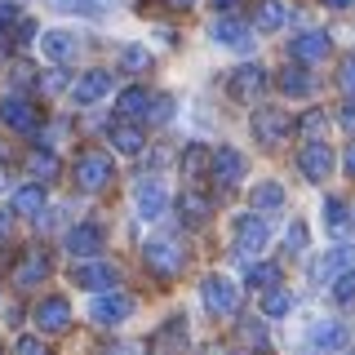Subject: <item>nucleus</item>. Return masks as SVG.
Returning a JSON list of instances; mask_svg holds the SVG:
<instances>
[{
	"label": "nucleus",
	"instance_id": "46",
	"mask_svg": "<svg viewBox=\"0 0 355 355\" xmlns=\"http://www.w3.org/2000/svg\"><path fill=\"white\" fill-rule=\"evenodd\" d=\"M9 218H14V209H0V240L9 236Z\"/></svg>",
	"mask_w": 355,
	"mask_h": 355
},
{
	"label": "nucleus",
	"instance_id": "17",
	"mask_svg": "<svg viewBox=\"0 0 355 355\" xmlns=\"http://www.w3.org/2000/svg\"><path fill=\"white\" fill-rule=\"evenodd\" d=\"M44 280H49V253H44V249H31L27 258L14 266V284L18 288H31V284H44Z\"/></svg>",
	"mask_w": 355,
	"mask_h": 355
},
{
	"label": "nucleus",
	"instance_id": "25",
	"mask_svg": "<svg viewBox=\"0 0 355 355\" xmlns=\"http://www.w3.org/2000/svg\"><path fill=\"white\" fill-rule=\"evenodd\" d=\"M311 347H315V351H342V347H347V324H338V320H320V324L311 329Z\"/></svg>",
	"mask_w": 355,
	"mask_h": 355
},
{
	"label": "nucleus",
	"instance_id": "6",
	"mask_svg": "<svg viewBox=\"0 0 355 355\" xmlns=\"http://www.w3.org/2000/svg\"><path fill=\"white\" fill-rule=\"evenodd\" d=\"M333 164H338V155H333V147L324 138H311L306 147L297 151V169H302V178H311V182H324L333 173Z\"/></svg>",
	"mask_w": 355,
	"mask_h": 355
},
{
	"label": "nucleus",
	"instance_id": "8",
	"mask_svg": "<svg viewBox=\"0 0 355 355\" xmlns=\"http://www.w3.org/2000/svg\"><path fill=\"white\" fill-rule=\"evenodd\" d=\"M209 178H214L218 191H231V187H240L244 178V155L236 147H218L214 160H209Z\"/></svg>",
	"mask_w": 355,
	"mask_h": 355
},
{
	"label": "nucleus",
	"instance_id": "15",
	"mask_svg": "<svg viewBox=\"0 0 355 355\" xmlns=\"http://www.w3.org/2000/svg\"><path fill=\"white\" fill-rule=\"evenodd\" d=\"M133 209H138L142 222H155L164 209H169V191H164L160 182H142L138 191H133Z\"/></svg>",
	"mask_w": 355,
	"mask_h": 355
},
{
	"label": "nucleus",
	"instance_id": "56",
	"mask_svg": "<svg viewBox=\"0 0 355 355\" xmlns=\"http://www.w3.org/2000/svg\"><path fill=\"white\" fill-rule=\"evenodd\" d=\"M351 355H355V351H351Z\"/></svg>",
	"mask_w": 355,
	"mask_h": 355
},
{
	"label": "nucleus",
	"instance_id": "9",
	"mask_svg": "<svg viewBox=\"0 0 355 355\" xmlns=\"http://www.w3.org/2000/svg\"><path fill=\"white\" fill-rule=\"evenodd\" d=\"M62 249L71 253V258H98V249H103V227H98V222H76L62 236Z\"/></svg>",
	"mask_w": 355,
	"mask_h": 355
},
{
	"label": "nucleus",
	"instance_id": "43",
	"mask_svg": "<svg viewBox=\"0 0 355 355\" xmlns=\"http://www.w3.org/2000/svg\"><path fill=\"white\" fill-rule=\"evenodd\" d=\"M31 169H36V173H53V169H58V164H53V155H49V147L31 151Z\"/></svg>",
	"mask_w": 355,
	"mask_h": 355
},
{
	"label": "nucleus",
	"instance_id": "18",
	"mask_svg": "<svg viewBox=\"0 0 355 355\" xmlns=\"http://www.w3.org/2000/svg\"><path fill=\"white\" fill-rule=\"evenodd\" d=\"M347 266H355V249H351V244H338V249H329L324 258L311 266V275H315V280H338Z\"/></svg>",
	"mask_w": 355,
	"mask_h": 355
},
{
	"label": "nucleus",
	"instance_id": "35",
	"mask_svg": "<svg viewBox=\"0 0 355 355\" xmlns=\"http://www.w3.org/2000/svg\"><path fill=\"white\" fill-rule=\"evenodd\" d=\"M284 249H288V253H306V222H288Z\"/></svg>",
	"mask_w": 355,
	"mask_h": 355
},
{
	"label": "nucleus",
	"instance_id": "51",
	"mask_svg": "<svg viewBox=\"0 0 355 355\" xmlns=\"http://www.w3.org/2000/svg\"><path fill=\"white\" fill-rule=\"evenodd\" d=\"M164 5H169V9H191L196 0H164Z\"/></svg>",
	"mask_w": 355,
	"mask_h": 355
},
{
	"label": "nucleus",
	"instance_id": "30",
	"mask_svg": "<svg viewBox=\"0 0 355 355\" xmlns=\"http://www.w3.org/2000/svg\"><path fill=\"white\" fill-rule=\"evenodd\" d=\"M58 14H76V18H98L111 9V0H49Z\"/></svg>",
	"mask_w": 355,
	"mask_h": 355
},
{
	"label": "nucleus",
	"instance_id": "47",
	"mask_svg": "<svg viewBox=\"0 0 355 355\" xmlns=\"http://www.w3.org/2000/svg\"><path fill=\"white\" fill-rule=\"evenodd\" d=\"M342 125H347V129H355V98H351V107L342 111Z\"/></svg>",
	"mask_w": 355,
	"mask_h": 355
},
{
	"label": "nucleus",
	"instance_id": "11",
	"mask_svg": "<svg viewBox=\"0 0 355 355\" xmlns=\"http://www.w3.org/2000/svg\"><path fill=\"white\" fill-rule=\"evenodd\" d=\"M71 280L80 284V288H89V293H107V288L120 284V271L111 262H85V266H76Z\"/></svg>",
	"mask_w": 355,
	"mask_h": 355
},
{
	"label": "nucleus",
	"instance_id": "49",
	"mask_svg": "<svg viewBox=\"0 0 355 355\" xmlns=\"http://www.w3.org/2000/svg\"><path fill=\"white\" fill-rule=\"evenodd\" d=\"M5 27H9V22H0V58H5V49H9V36H5Z\"/></svg>",
	"mask_w": 355,
	"mask_h": 355
},
{
	"label": "nucleus",
	"instance_id": "38",
	"mask_svg": "<svg viewBox=\"0 0 355 355\" xmlns=\"http://www.w3.org/2000/svg\"><path fill=\"white\" fill-rule=\"evenodd\" d=\"M324 218H329L333 231H342L347 227V205H342V200H324Z\"/></svg>",
	"mask_w": 355,
	"mask_h": 355
},
{
	"label": "nucleus",
	"instance_id": "1",
	"mask_svg": "<svg viewBox=\"0 0 355 355\" xmlns=\"http://www.w3.org/2000/svg\"><path fill=\"white\" fill-rule=\"evenodd\" d=\"M111 178H116V164H111L107 151H85L76 160V187L80 191H103V187H111Z\"/></svg>",
	"mask_w": 355,
	"mask_h": 355
},
{
	"label": "nucleus",
	"instance_id": "20",
	"mask_svg": "<svg viewBox=\"0 0 355 355\" xmlns=\"http://www.w3.org/2000/svg\"><path fill=\"white\" fill-rule=\"evenodd\" d=\"M40 49H44V58H49V62H67V58H76L80 40H76L71 31L53 27V31H44V36H40Z\"/></svg>",
	"mask_w": 355,
	"mask_h": 355
},
{
	"label": "nucleus",
	"instance_id": "42",
	"mask_svg": "<svg viewBox=\"0 0 355 355\" xmlns=\"http://www.w3.org/2000/svg\"><path fill=\"white\" fill-rule=\"evenodd\" d=\"M98 355H142V347H138V342H103Z\"/></svg>",
	"mask_w": 355,
	"mask_h": 355
},
{
	"label": "nucleus",
	"instance_id": "26",
	"mask_svg": "<svg viewBox=\"0 0 355 355\" xmlns=\"http://www.w3.org/2000/svg\"><path fill=\"white\" fill-rule=\"evenodd\" d=\"M14 218H40L44 214V187H36V182H27V187H18L14 191Z\"/></svg>",
	"mask_w": 355,
	"mask_h": 355
},
{
	"label": "nucleus",
	"instance_id": "55",
	"mask_svg": "<svg viewBox=\"0 0 355 355\" xmlns=\"http://www.w3.org/2000/svg\"><path fill=\"white\" fill-rule=\"evenodd\" d=\"M258 355H266V351H258Z\"/></svg>",
	"mask_w": 355,
	"mask_h": 355
},
{
	"label": "nucleus",
	"instance_id": "48",
	"mask_svg": "<svg viewBox=\"0 0 355 355\" xmlns=\"http://www.w3.org/2000/svg\"><path fill=\"white\" fill-rule=\"evenodd\" d=\"M347 173L355 178V142H351V147H347Z\"/></svg>",
	"mask_w": 355,
	"mask_h": 355
},
{
	"label": "nucleus",
	"instance_id": "45",
	"mask_svg": "<svg viewBox=\"0 0 355 355\" xmlns=\"http://www.w3.org/2000/svg\"><path fill=\"white\" fill-rule=\"evenodd\" d=\"M67 89V71H49L44 76V94H62Z\"/></svg>",
	"mask_w": 355,
	"mask_h": 355
},
{
	"label": "nucleus",
	"instance_id": "22",
	"mask_svg": "<svg viewBox=\"0 0 355 355\" xmlns=\"http://www.w3.org/2000/svg\"><path fill=\"white\" fill-rule=\"evenodd\" d=\"M288 49H293L297 62H320V58H329V31H302Z\"/></svg>",
	"mask_w": 355,
	"mask_h": 355
},
{
	"label": "nucleus",
	"instance_id": "24",
	"mask_svg": "<svg viewBox=\"0 0 355 355\" xmlns=\"http://www.w3.org/2000/svg\"><path fill=\"white\" fill-rule=\"evenodd\" d=\"M178 218H182V227H205V222H209V200L200 196L196 187L182 191V196H178Z\"/></svg>",
	"mask_w": 355,
	"mask_h": 355
},
{
	"label": "nucleus",
	"instance_id": "2",
	"mask_svg": "<svg viewBox=\"0 0 355 355\" xmlns=\"http://www.w3.org/2000/svg\"><path fill=\"white\" fill-rule=\"evenodd\" d=\"M89 315H94V324L116 329V324H125V320L133 315V297H129V293H120V288L94 293V302H89Z\"/></svg>",
	"mask_w": 355,
	"mask_h": 355
},
{
	"label": "nucleus",
	"instance_id": "13",
	"mask_svg": "<svg viewBox=\"0 0 355 355\" xmlns=\"http://www.w3.org/2000/svg\"><path fill=\"white\" fill-rule=\"evenodd\" d=\"M107 94H111V71H85L80 80L71 85V103H80V107L103 103Z\"/></svg>",
	"mask_w": 355,
	"mask_h": 355
},
{
	"label": "nucleus",
	"instance_id": "28",
	"mask_svg": "<svg viewBox=\"0 0 355 355\" xmlns=\"http://www.w3.org/2000/svg\"><path fill=\"white\" fill-rule=\"evenodd\" d=\"M249 200H253V214H275V209L284 205V187L280 182H258Z\"/></svg>",
	"mask_w": 355,
	"mask_h": 355
},
{
	"label": "nucleus",
	"instance_id": "32",
	"mask_svg": "<svg viewBox=\"0 0 355 355\" xmlns=\"http://www.w3.org/2000/svg\"><path fill=\"white\" fill-rule=\"evenodd\" d=\"M147 67H151V53L142 44H125L120 49V71H147Z\"/></svg>",
	"mask_w": 355,
	"mask_h": 355
},
{
	"label": "nucleus",
	"instance_id": "33",
	"mask_svg": "<svg viewBox=\"0 0 355 355\" xmlns=\"http://www.w3.org/2000/svg\"><path fill=\"white\" fill-rule=\"evenodd\" d=\"M333 302H338V306H351L355 302V266H347V271L333 280Z\"/></svg>",
	"mask_w": 355,
	"mask_h": 355
},
{
	"label": "nucleus",
	"instance_id": "27",
	"mask_svg": "<svg viewBox=\"0 0 355 355\" xmlns=\"http://www.w3.org/2000/svg\"><path fill=\"white\" fill-rule=\"evenodd\" d=\"M280 89L288 98H311L315 94V76L306 67H288V71H280Z\"/></svg>",
	"mask_w": 355,
	"mask_h": 355
},
{
	"label": "nucleus",
	"instance_id": "44",
	"mask_svg": "<svg viewBox=\"0 0 355 355\" xmlns=\"http://www.w3.org/2000/svg\"><path fill=\"white\" fill-rule=\"evenodd\" d=\"M14 355H49V351H44V342H36V338H18Z\"/></svg>",
	"mask_w": 355,
	"mask_h": 355
},
{
	"label": "nucleus",
	"instance_id": "39",
	"mask_svg": "<svg viewBox=\"0 0 355 355\" xmlns=\"http://www.w3.org/2000/svg\"><path fill=\"white\" fill-rule=\"evenodd\" d=\"M338 85H342V94H347V98H355V53L338 67Z\"/></svg>",
	"mask_w": 355,
	"mask_h": 355
},
{
	"label": "nucleus",
	"instance_id": "3",
	"mask_svg": "<svg viewBox=\"0 0 355 355\" xmlns=\"http://www.w3.org/2000/svg\"><path fill=\"white\" fill-rule=\"evenodd\" d=\"M249 125H253V138H258L262 147H275V142H284L288 133H293V116L280 111V107H258Z\"/></svg>",
	"mask_w": 355,
	"mask_h": 355
},
{
	"label": "nucleus",
	"instance_id": "40",
	"mask_svg": "<svg viewBox=\"0 0 355 355\" xmlns=\"http://www.w3.org/2000/svg\"><path fill=\"white\" fill-rule=\"evenodd\" d=\"M40 36V31H36V22H31V18H14V44H27V40H36Z\"/></svg>",
	"mask_w": 355,
	"mask_h": 355
},
{
	"label": "nucleus",
	"instance_id": "29",
	"mask_svg": "<svg viewBox=\"0 0 355 355\" xmlns=\"http://www.w3.org/2000/svg\"><path fill=\"white\" fill-rule=\"evenodd\" d=\"M288 311H293V293H288V288H280V284L262 288V315L266 320H280V315H288Z\"/></svg>",
	"mask_w": 355,
	"mask_h": 355
},
{
	"label": "nucleus",
	"instance_id": "5",
	"mask_svg": "<svg viewBox=\"0 0 355 355\" xmlns=\"http://www.w3.org/2000/svg\"><path fill=\"white\" fill-rule=\"evenodd\" d=\"M142 258H147V266H151L155 275H178V271H182V262H187V249L178 240H164L160 236V240L142 244Z\"/></svg>",
	"mask_w": 355,
	"mask_h": 355
},
{
	"label": "nucleus",
	"instance_id": "52",
	"mask_svg": "<svg viewBox=\"0 0 355 355\" xmlns=\"http://www.w3.org/2000/svg\"><path fill=\"white\" fill-rule=\"evenodd\" d=\"M9 178H14V173H9V164H0V191L9 187Z\"/></svg>",
	"mask_w": 355,
	"mask_h": 355
},
{
	"label": "nucleus",
	"instance_id": "16",
	"mask_svg": "<svg viewBox=\"0 0 355 355\" xmlns=\"http://www.w3.org/2000/svg\"><path fill=\"white\" fill-rule=\"evenodd\" d=\"M107 142L120 155H142V151H147V138H142V129L133 125V120H116V125L107 129Z\"/></svg>",
	"mask_w": 355,
	"mask_h": 355
},
{
	"label": "nucleus",
	"instance_id": "21",
	"mask_svg": "<svg viewBox=\"0 0 355 355\" xmlns=\"http://www.w3.org/2000/svg\"><path fill=\"white\" fill-rule=\"evenodd\" d=\"M155 355H187V320L182 315H173L155 333Z\"/></svg>",
	"mask_w": 355,
	"mask_h": 355
},
{
	"label": "nucleus",
	"instance_id": "19",
	"mask_svg": "<svg viewBox=\"0 0 355 355\" xmlns=\"http://www.w3.org/2000/svg\"><path fill=\"white\" fill-rule=\"evenodd\" d=\"M36 324L44 333H62L67 324H71V306H67V297H44V302L36 306Z\"/></svg>",
	"mask_w": 355,
	"mask_h": 355
},
{
	"label": "nucleus",
	"instance_id": "54",
	"mask_svg": "<svg viewBox=\"0 0 355 355\" xmlns=\"http://www.w3.org/2000/svg\"><path fill=\"white\" fill-rule=\"evenodd\" d=\"M329 5H333V9H347V5H355V0H329Z\"/></svg>",
	"mask_w": 355,
	"mask_h": 355
},
{
	"label": "nucleus",
	"instance_id": "34",
	"mask_svg": "<svg viewBox=\"0 0 355 355\" xmlns=\"http://www.w3.org/2000/svg\"><path fill=\"white\" fill-rule=\"evenodd\" d=\"M271 284H280V266H271V262L249 266V288H271Z\"/></svg>",
	"mask_w": 355,
	"mask_h": 355
},
{
	"label": "nucleus",
	"instance_id": "36",
	"mask_svg": "<svg viewBox=\"0 0 355 355\" xmlns=\"http://www.w3.org/2000/svg\"><path fill=\"white\" fill-rule=\"evenodd\" d=\"M147 120H151V125H164V120H173V98H169V94H155Z\"/></svg>",
	"mask_w": 355,
	"mask_h": 355
},
{
	"label": "nucleus",
	"instance_id": "14",
	"mask_svg": "<svg viewBox=\"0 0 355 355\" xmlns=\"http://www.w3.org/2000/svg\"><path fill=\"white\" fill-rule=\"evenodd\" d=\"M0 116H5V125L14 129V133H36V107L27 103V98H18V94H9L5 103H0Z\"/></svg>",
	"mask_w": 355,
	"mask_h": 355
},
{
	"label": "nucleus",
	"instance_id": "7",
	"mask_svg": "<svg viewBox=\"0 0 355 355\" xmlns=\"http://www.w3.org/2000/svg\"><path fill=\"white\" fill-rule=\"evenodd\" d=\"M266 240H271V231H266L262 214H244L236 222V258H258L266 249Z\"/></svg>",
	"mask_w": 355,
	"mask_h": 355
},
{
	"label": "nucleus",
	"instance_id": "31",
	"mask_svg": "<svg viewBox=\"0 0 355 355\" xmlns=\"http://www.w3.org/2000/svg\"><path fill=\"white\" fill-rule=\"evenodd\" d=\"M258 31H280L284 22H288V5L284 0H266V5H258Z\"/></svg>",
	"mask_w": 355,
	"mask_h": 355
},
{
	"label": "nucleus",
	"instance_id": "10",
	"mask_svg": "<svg viewBox=\"0 0 355 355\" xmlns=\"http://www.w3.org/2000/svg\"><path fill=\"white\" fill-rule=\"evenodd\" d=\"M209 36H214L222 49H253V31H249V22H240V18H231V14L214 18Z\"/></svg>",
	"mask_w": 355,
	"mask_h": 355
},
{
	"label": "nucleus",
	"instance_id": "4",
	"mask_svg": "<svg viewBox=\"0 0 355 355\" xmlns=\"http://www.w3.org/2000/svg\"><path fill=\"white\" fill-rule=\"evenodd\" d=\"M200 302L214 311V315H231L240 306V284H231L227 275H205L200 280Z\"/></svg>",
	"mask_w": 355,
	"mask_h": 355
},
{
	"label": "nucleus",
	"instance_id": "53",
	"mask_svg": "<svg viewBox=\"0 0 355 355\" xmlns=\"http://www.w3.org/2000/svg\"><path fill=\"white\" fill-rule=\"evenodd\" d=\"M214 5H218V9H236L240 0H214Z\"/></svg>",
	"mask_w": 355,
	"mask_h": 355
},
{
	"label": "nucleus",
	"instance_id": "41",
	"mask_svg": "<svg viewBox=\"0 0 355 355\" xmlns=\"http://www.w3.org/2000/svg\"><path fill=\"white\" fill-rule=\"evenodd\" d=\"M302 129L311 133V138H324V111H306V116H302Z\"/></svg>",
	"mask_w": 355,
	"mask_h": 355
},
{
	"label": "nucleus",
	"instance_id": "12",
	"mask_svg": "<svg viewBox=\"0 0 355 355\" xmlns=\"http://www.w3.org/2000/svg\"><path fill=\"white\" fill-rule=\"evenodd\" d=\"M227 89H231V98H244V103H249V98H262L266 94V71H262L258 62L236 67V71H231V80H227Z\"/></svg>",
	"mask_w": 355,
	"mask_h": 355
},
{
	"label": "nucleus",
	"instance_id": "50",
	"mask_svg": "<svg viewBox=\"0 0 355 355\" xmlns=\"http://www.w3.org/2000/svg\"><path fill=\"white\" fill-rule=\"evenodd\" d=\"M200 355H227V347H222V342H214V347H205Z\"/></svg>",
	"mask_w": 355,
	"mask_h": 355
},
{
	"label": "nucleus",
	"instance_id": "23",
	"mask_svg": "<svg viewBox=\"0 0 355 355\" xmlns=\"http://www.w3.org/2000/svg\"><path fill=\"white\" fill-rule=\"evenodd\" d=\"M151 98L155 94H147V89H125V94H120V103H116V111H120V120H147L151 116Z\"/></svg>",
	"mask_w": 355,
	"mask_h": 355
},
{
	"label": "nucleus",
	"instance_id": "37",
	"mask_svg": "<svg viewBox=\"0 0 355 355\" xmlns=\"http://www.w3.org/2000/svg\"><path fill=\"white\" fill-rule=\"evenodd\" d=\"M205 147H187V155H182V173L187 178H191V182H196V178H200V169H205Z\"/></svg>",
	"mask_w": 355,
	"mask_h": 355
}]
</instances>
